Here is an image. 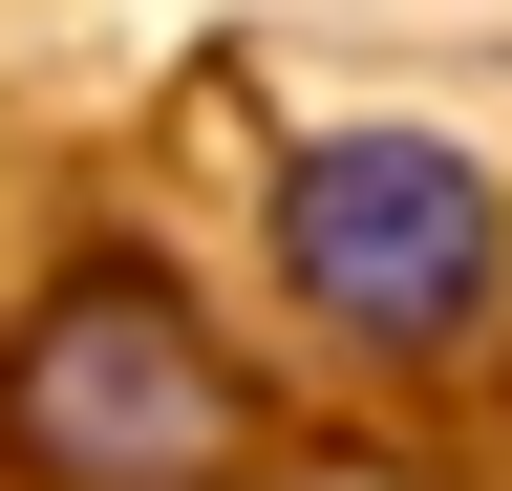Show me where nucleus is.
<instances>
[{
  "mask_svg": "<svg viewBox=\"0 0 512 491\" xmlns=\"http://www.w3.org/2000/svg\"><path fill=\"white\" fill-rule=\"evenodd\" d=\"M278 278H299V321H342L363 363H448L491 321V171L448 129H320L278 171Z\"/></svg>",
  "mask_w": 512,
  "mask_h": 491,
  "instance_id": "2",
  "label": "nucleus"
},
{
  "mask_svg": "<svg viewBox=\"0 0 512 491\" xmlns=\"http://www.w3.org/2000/svg\"><path fill=\"white\" fill-rule=\"evenodd\" d=\"M0 449L43 491H214L256 449V385H235V342L192 321L150 257H86L22 342H0Z\"/></svg>",
  "mask_w": 512,
  "mask_h": 491,
  "instance_id": "1",
  "label": "nucleus"
}]
</instances>
